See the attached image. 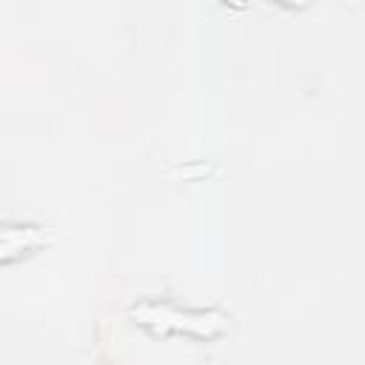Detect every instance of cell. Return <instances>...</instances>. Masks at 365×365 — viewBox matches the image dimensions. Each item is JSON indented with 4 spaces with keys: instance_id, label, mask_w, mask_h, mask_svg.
<instances>
[{
    "instance_id": "obj_1",
    "label": "cell",
    "mask_w": 365,
    "mask_h": 365,
    "mask_svg": "<svg viewBox=\"0 0 365 365\" xmlns=\"http://www.w3.org/2000/svg\"><path fill=\"white\" fill-rule=\"evenodd\" d=\"M43 242V231L37 225H0V262L20 257V251Z\"/></svg>"
}]
</instances>
